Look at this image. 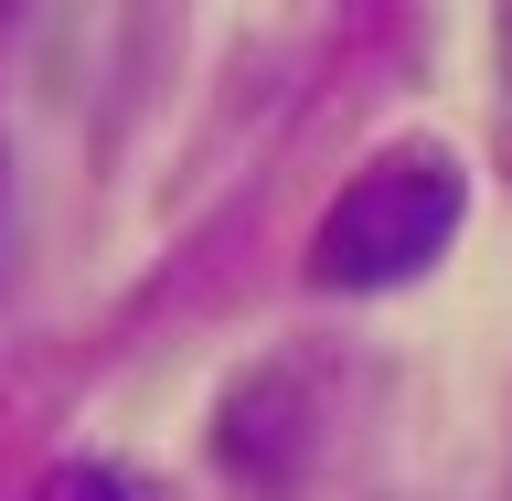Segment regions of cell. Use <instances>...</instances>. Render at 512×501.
<instances>
[{
  "mask_svg": "<svg viewBox=\"0 0 512 501\" xmlns=\"http://www.w3.org/2000/svg\"><path fill=\"white\" fill-rule=\"evenodd\" d=\"M459 214H470L459 160L448 150H395L320 214L310 278L320 288H406V278H427V267L459 246Z\"/></svg>",
  "mask_w": 512,
  "mask_h": 501,
  "instance_id": "obj_1",
  "label": "cell"
},
{
  "mask_svg": "<svg viewBox=\"0 0 512 501\" xmlns=\"http://www.w3.org/2000/svg\"><path fill=\"white\" fill-rule=\"evenodd\" d=\"M502 75H512V22H502Z\"/></svg>",
  "mask_w": 512,
  "mask_h": 501,
  "instance_id": "obj_3",
  "label": "cell"
},
{
  "mask_svg": "<svg viewBox=\"0 0 512 501\" xmlns=\"http://www.w3.org/2000/svg\"><path fill=\"white\" fill-rule=\"evenodd\" d=\"M54 501H128V480H118V470H64Z\"/></svg>",
  "mask_w": 512,
  "mask_h": 501,
  "instance_id": "obj_2",
  "label": "cell"
}]
</instances>
